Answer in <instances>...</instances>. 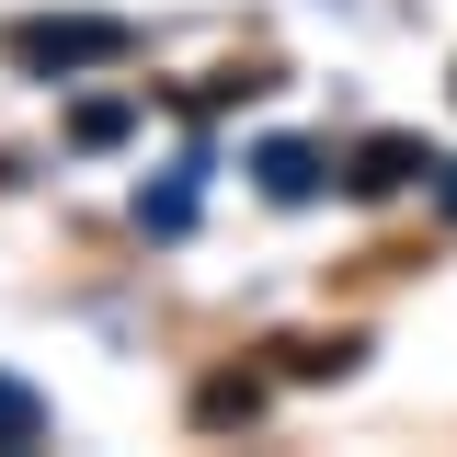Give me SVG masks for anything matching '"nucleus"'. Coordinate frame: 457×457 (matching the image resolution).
<instances>
[{"label": "nucleus", "mask_w": 457, "mask_h": 457, "mask_svg": "<svg viewBox=\"0 0 457 457\" xmlns=\"http://www.w3.org/2000/svg\"><path fill=\"white\" fill-rule=\"evenodd\" d=\"M126 46H137L126 23H23V35H12L23 69H104V57H126Z\"/></svg>", "instance_id": "1"}, {"label": "nucleus", "mask_w": 457, "mask_h": 457, "mask_svg": "<svg viewBox=\"0 0 457 457\" xmlns=\"http://www.w3.org/2000/svg\"><path fill=\"white\" fill-rule=\"evenodd\" d=\"M411 171H435V149H423V137H400V126H378V137L354 149V171H343V183H354V195H400Z\"/></svg>", "instance_id": "2"}, {"label": "nucleus", "mask_w": 457, "mask_h": 457, "mask_svg": "<svg viewBox=\"0 0 457 457\" xmlns=\"http://www.w3.org/2000/svg\"><path fill=\"white\" fill-rule=\"evenodd\" d=\"M263 195H286V206H297V195H320V149H309V137H263Z\"/></svg>", "instance_id": "3"}, {"label": "nucleus", "mask_w": 457, "mask_h": 457, "mask_svg": "<svg viewBox=\"0 0 457 457\" xmlns=\"http://www.w3.org/2000/svg\"><path fill=\"white\" fill-rule=\"evenodd\" d=\"M35 435H46V400H35V389H12V378H0V446H35Z\"/></svg>", "instance_id": "4"}, {"label": "nucleus", "mask_w": 457, "mask_h": 457, "mask_svg": "<svg viewBox=\"0 0 457 457\" xmlns=\"http://www.w3.org/2000/svg\"><path fill=\"white\" fill-rule=\"evenodd\" d=\"M195 411H206V423H252V411H263V389H252V378H206V400H195Z\"/></svg>", "instance_id": "5"}, {"label": "nucleus", "mask_w": 457, "mask_h": 457, "mask_svg": "<svg viewBox=\"0 0 457 457\" xmlns=\"http://www.w3.org/2000/svg\"><path fill=\"white\" fill-rule=\"evenodd\" d=\"M354 366V332H332V343H297V378H343Z\"/></svg>", "instance_id": "6"}, {"label": "nucleus", "mask_w": 457, "mask_h": 457, "mask_svg": "<svg viewBox=\"0 0 457 457\" xmlns=\"http://www.w3.org/2000/svg\"><path fill=\"white\" fill-rule=\"evenodd\" d=\"M446 218H457V161H446Z\"/></svg>", "instance_id": "7"}]
</instances>
